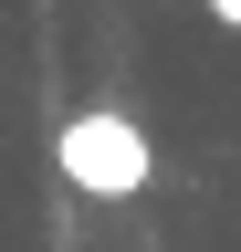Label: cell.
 <instances>
[{
    "label": "cell",
    "mask_w": 241,
    "mask_h": 252,
    "mask_svg": "<svg viewBox=\"0 0 241 252\" xmlns=\"http://www.w3.org/2000/svg\"><path fill=\"white\" fill-rule=\"evenodd\" d=\"M53 168H63L84 200H136V189L158 179V147H147V126L126 105H74L53 126Z\"/></svg>",
    "instance_id": "1"
},
{
    "label": "cell",
    "mask_w": 241,
    "mask_h": 252,
    "mask_svg": "<svg viewBox=\"0 0 241 252\" xmlns=\"http://www.w3.org/2000/svg\"><path fill=\"white\" fill-rule=\"evenodd\" d=\"M210 21H220V32H241V0H210Z\"/></svg>",
    "instance_id": "2"
}]
</instances>
